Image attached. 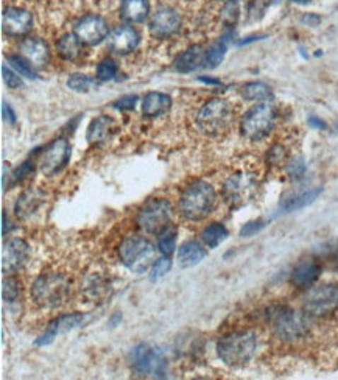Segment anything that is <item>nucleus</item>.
I'll return each mask as SVG.
<instances>
[{
    "instance_id": "41",
    "label": "nucleus",
    "mask_w": 338,
    "mask_h": 380,
    "mask_svg": "<svg viewBox=\"0 0 338 380\" xmlns=\"http://www.w3.org/2000/svg\"><path fill=\"white\" fill-rule=\"evenodd\" d=\"M35 170V164L32 161H25L24 164H22L21 167H18L16 170L13 172V183H19L24 180V178H27L30 173H32Z\"/></svg>"
},
{
    "instance_id": "37",
    "label": "nucleus",
    "mask_w": 338,
    "mask_h": 380,
    "mask_svg": "<svg viewBox=\"0 0 338 380\" xmlns=\"http://www.w3.org/2000/svg\"><path fill=\"white\" fill-rule=\"evenodd\" d=\"M170 268H172V260L168 255H164V258L155 260V263H153V267H151V275H150L151 281H156V279L165 276L168 271H170Z\"/></svg>"
},
{
    "instance_id": "51",
    "label": "nucleus",
    "mask_w": 338,
    "mask_h": 380,
    "mask_svg": "<svg viewBox=\"0 0 338 380\" xmlns=\"http://www.w3.org/2000/svg\"><path fill=\"white\" fill-rule=\"evenodd\" d=\"M291 2H295V4H309L310 0H291Z\"/></svg>"
},
{
    "instance_id": "42",
    "label": "nucleus",
    "mask_w": 338,
    "mask_h": 380,
    "mask_svg": "<svg viewBox=\"0 0 338 380\" xmlns=\"http://www.w3.org/2000/svg\"><path fill=\"white\" fill-rule=\"evenodd\" d=\"M287 173L291 178H301L305 173V164L301 158L290 161L287 164Z\"/></svg>"
},
{
    "instance_id": "52",
    "label": "nucleus",
    "mask_w": 338,
    "mask_h": 380,
    "mask_svg": "<svg viewBox=\"0 0 338 380\" xmlns=\"http://www.w3.org/2000/svg\"><path fill=\"white\" fill-rule=\"evenodd\" d=\"M217 2H229V0H217Z\"/></svg>"
},
{
    "instance_id": "8",
    "label": "nucleus",
    "mask_w": 338,
    "mask_h": 380,
    "mask_svg": "<svg viewBox=\"0 0 338 380\" xmlns=\"http://www.w3.org/2000/svg\"><path fill=\"white\" fill-rule=\"evenodd\" d=\"M129 362H132V368L136 374L150 377H165L167 372L165 357L156 346H151L147 343L134 346L132 354H129Z\"/></svg>"
},
{
    "instance_id": "45",
    "label": "nucleus",
    "mask_w": 338,
    "mask_h": 380,
    "mask_svg": "<svg viewBox=\"0 0 338 380\" xmlns=\"http://www.w3.org/2000/svg\"><path fill=\"white\" fill-rule=\"evenodd\" d=\"M2 115H4V120L8 122L10 125H14L16 123V114H14L13 108L10 105H6V102L2 103Z\"/></svg>"
},
{
    "instance_id": "13",
    "label": "nucleus",
    "mask_w": 338,
    "mask_h": 380,
    "mask_svg": "<svg viewBox=\"0 0 338 380\" xmlns=\"http://www.w3.org/2000/svg\"><path fill=\"white\" fill-rule=\"evenodd\" d=\"M74 33L84 45H97L110 36L106 21L97 14H86L75 24Z\"/></svg>"
},
{
    "instance_id": "50",
    "label": "nucleus",
    "mask_w": 338,
    "mask_h": 380,
    "mask_svg": "<svg viewBox=\"0 0 338 380\" xmlns=\"http://www.w3.org/2000/svg\"><path fill=\"white\" fill-rule=\"evenodd\" d=\"M334 263H335V268L338 270V248H337L335 253H334Z\"/></svg>"
},
{
    "instance_id": "12",
    "label": "nucleus",
    "mask_w": 338,
    "mask_h": 380,
    "mask_svg": "<svg viewBox=\"0 0 338 380\" xmlns=\"http://www.w3.org/2000/svg\"><path fill=\"white\" fill-rule=\"evenodd\" d=\"M69 158H71V145L63 137L55 139L42 151L40 159L41 172L47 176L57 175L67 166Z\"/></svg>"
},
{
    "instance_id": "29",
    "label": "nucleus",
    "mask_w": 338,
    "mask_h": 380,
    "mask_svg": "<svg viewBox=\"0 0 338 380\" xmlns=\"http://www.w3.org/2000/svg\"><path fill=\"white\" fill-rule=\"evenodd\" d=\"M242 96L247 100H251V102H268L273 97V92L265 83L251 81L243 86Z\"/></svg>"
},
{
    "instance_id": "22",
    "label": "nucleus",
    "mask_w": 338,
    "mask_h": 380,
    "mask_svg": "<svg viewBox=\"0 0 338 380\" xmlns=\"http://www.w3.org/2000/svg\"><path fill=\"white\" fill-rule=\"evenodd\" d=\"M170 108L172 98L164 92H148L142 100V113L147 117H159V115H164L170 111Z\"/></svg>"
},
{
    "instance_id": "7",
    "label": "nucleus",
    "mask_w": 338,
    "mask_h": 380,
    "mask_svg": "<svg viewBox=\"0 0 338 380\" xmlns=\"http://www.w3.org/2000/svg\"><path fill=\"white\" fill-rule=\"evenodd\" d=\"M276 122V111L272 103L260 102L242 120V134L250 141H262L272 133Z\"/></svg>"
},
{
    "instance_id": "23",
    "label": "nucleus",
    "mask_w": 338,
    "mask_h": 380,
    "mask_svg": "<svg viewBox=\"0 0 338 380\" xmlns=\"http://www.w3.org/2000/svg\"><path fill=\"white\" fill-rule=\"evenodd\" d=\"M150 2L148 0H122L120 18L128 24H139L148 18Z\"/></svg>"
},
{
    "instance_id": "20",
    "label": "nucleus",
    "mask_w": 338,
    "mask_h": 380,
    "mask_svg": "<svg viewBox=\"0 0 338 380\" xmlns=\"http://www.w3.org/2000/svg\"><path fill=\"white\" fill-rule=\"evenodd\" d=\"M321 267L318 262L312 259H305L298 263V265L291 271V284L299 289H307L320 277Z\"/></svg>"
},
{
    "instance_id": "15",
    "label": "nucleus",
    "mask_w": 338,
    "mask_h": 380,
    "mask_svg": "<svg viewBox=\"0 0 338 380\" xmlns=\"http://www.w3.org/2000/svg\"><path fill=\"white\" fill-rule=\"evenodd\" d=\"M181 28L180 14L172 8H159L153 13L150 19V33L159 38V40H167L173 36Z\"/></svg>"
},
{
    "instance_id": "32",
    "label": "nucleus",
    "mask_w": 338,
    "mask_h": 380,
    "mask_svg": "<svg viewBox=\"0 0 338 380\" xmlns=\"http://www.w3.org/2000/svg\"><path fill=\"white\" fill-rule=\"evenodd\" d=\"M175 246H176V229L168 224V226L159 234L158 248L164 255H170L175 251Z\"/></svg>"
},
{
    "instance_id": "49",
    "label": "nucleus",
    "mask_w": 338,
    "mask_h": 380,
    "mask_svg": "<svg viewBox=\"0 0 338 380\" xmlns=\"http://www.w3.org/2000/svg\"><path fill=\"white\" fill-rule=\"evenodd\" d=\"M2 221H4V229H2V232H4V236L6 234V214L4 212L2 214Z\"/></svg>"
},
{
    "instance_id": "16",
    "label": "nucleus",
    "mask_w": 338,
    "mask_h": 380,
    "mask_svg": "<svg viewBox=\"0 0 338 380\" xmlns=\"http://www.w3.org/2000/svg\"><path fill=\"white\" fill-rule=\"evenodd\" d=\"M30 255V246L21 238H13L5 243L2 253V270L4 273H13L25 265Z\"/></svg>"
},
{
    "instance_id": "19",
    "label": "nucleus",
    "mask_w": 338,
    "mask_h": 380,
    "mask_svg": "<svg viewBox=\"0 0 338 380\" xmlns=\"http://www.w3.org/2000/svg\"><path fill=\"white\" fill-rule=\"evenodd\" d=\"M21 55L28 59L35 67H44L49 63V45L40 38H25L21 42Z\"/></svg>"
},
{
    "instance_id": "21",
    "label": "nucleus",
    "mask_w": 338,
    "mask_h": 380,
    "mask_svg": "<svg viewBox=\"0 0 338 380\" xmlns=\"http://www.w3.org/2000/svg\"><path fill=\"white\" fill-rule=\"evenodd\" d=\"M117 129V123L110 115H100L91 122L88 128V141L91 144H103L110 139Z\"/></svg>"
},
{
    "instance_id": "36",
    "label": "nucleus",
    "mask_w": 338,
    "mask_h": 380,
    "mask_svg": "<svg viewBox=\"0 0 338 380\" xmlns=\"http://www.w3.org/2000/svg\"><path fill=\"white\" fill-rule=\"evenodd\" d=\"M19 293H21V289H19V282L16 281V279L13 277H8V279H4V287H2V296L6 302H13L16 301L19 298Z\"/></svg>"
},
{
    "instance_id": "47",
    "label": "nucleus",
    "mask_w": 338,
    "mask_h": 380,
    "mask_svg": "<svg viewBox=\"0 0 338 380\" xmlns=\"http://www.w3.org/2000/svg\"><path fill=\"white\" fill-rule=\"evenodd\" d=\"M309 123L313 128H318V129H325L326 128V123L322 122L321 119H318L317 115H312V117L309 119Z\"/></svg>"
},
{
    "instance_id": "3",
    "label": "nucleus",
    "mask_w": 338,
    "mask_h": 380,
    "mask_svg": "<svg viewBox=\"0 0 338 380\" xmlns=\"http://www.w3.org/2000/svg\"><path fill=\"white\" fill-rule=\"evenodd\" d=\"M71 281L59 273H44L32 287V298L44 309L61 307L71 298Z\"/></svg>"
},
{
    "instance_id": "24",
    "label": "nucleus",
    "mask_w": 338,
    "mask_h": 380,
    "mask_svg": "<svg viewBox=\"0 0 338 380\" xmlns=\"http://www.w3.org/2000/svg\"><path fill=\"white\" fill-rule=\"evenodd\" d=\"M175 67L178 72L189 74L194 72L199 67H206V50L202 47H190L178 57V59L175 61Z\"/></svg>"
},
{
    "instance_id": "30",
    "label": "nucleus",
    "mask_w": 338,
    "mask_h": 380,
    "mask_svg": "<svg viewBox=\"0 0 338 380\" xmlns=\"http://www.w3.org/2000/svg\"><path fill=\"white\" fill-rule=\"evenodd\" d=\"M203 242L209 248H217L228 238V229L221 223H212L203 231Z\"/></svg>"
},
{
    "instance_id": "40",
    "label": "nucleus",
    "mask_w": 338,
    "mask_h": 380,
    "mask_svg": "<svg viewBox=\"0 0 338 380\" xmlns=\"http://www.w3.org/2000/svg\"><path fill=\"white\" fill-rule=\"evenodd\" d=\"M2 75H4V80L8 88L18 89L22 86V80L19 79V75L16 72H13L11 69H8L6 66H2Z\"/></svg>"
},
{
    "instance_id": "44",
    "label": "nucleus",
    "mask_w": 338,
    "mask_h": 380,
    "mask_svg": "<svg viewBox=\"0 0 338 380\" xmlns=\"http://www.w3.org/2000/svg\"><path fill=\"white\" fill-rule=\"evenodd\" d=\"M268 156H270V161L274 162V164H282V162H286V150L282 149V146H274V149H272L270 154H268Z\"/></svg>"
},
{
    "instance_id": "28",
    "label": "nucleus",
    "mask_w": 338,
    "mask_h": 380,
    "mask_svg": "<svg viewBox=\"0 0 338 380\" xmlns=\"http://www.w3.org/2000/svg\"><path fill=\"white\" fill-rule=\"evenodd\" d=\"M81 45L83 42L78 40V36L75 33L64 35L63 38H59V41L57 42V50L63 59L74 61L80 57Z\"/></svg>"
},
{
    "instance_id": "14",
    "label": "nucleus",
    "mask_w": 338,
    "mask_h": 380,
    "mask_svg": "<svg viewBox=\"0 0 338 380\" xmlns=\"http://www.w3.org/2000/svg\"><path fill=\"white\" fill-rule=\"evenodd\" d=\"M33 28V16L24 8L8 6L2 16V30L6 36H25Z\"/></svg>"
},
{
    "instance_id": "48",
    "label": "nucleus",
    "mask_w": 338,
    "mask_h": 380,
    "mask_svg": "<svg viewBox=\"0 0 338 380\" xmlns=\"http://www.w3.org/2000/svg\"><path fill=\"white\" fill-rule=\"evenodd\" d=\"M202 83L206 84H220V80H214V79H206V76H202V79H198Z\"/></svg>"
},
{
    "instance_id": "10",
    "label": "nucleus",
    "mask_w": 338,
    "mask_h": 380,
    "mask_svg": "<svg viewBox=\"0 0 338 380\" xmlns=\"http://www.w3.org/2000/svg\"><path fill=\"white\" fill-rule=\"evenodd\" d=\"M338 310V285L325 284L315 287L304 298V312L313 318H322Z\"/></svg>"
},
{
    "instance_id": "6",
    "label": "nucleus",
    "mask_w": 338,
    "mask_h": 380,
    "mask_svg": "<svg viewBox=\"0 0 338 380\" xmlns=\"http://www.w3.org/2000/svg\"><path fill=\"white\" fill-rule=\"evenodd\" d=\"M270 323L276 335L284 341L304 338L310 330L309 318L289 307H278L270 313Z\"/></svg>"
},
{
    "instance_id": "18",
    "label": "nucleus",
    "mask_w": 338,
    "mask_h": 380,
    "mask_svg": "<svg viewBox=\"0 0 338 380\" xmlns=\"http://www.w3.org/2000/svg\"><path fill=\"white\" fill-rule=\"evenodd\" d=\"M139 33L129 25H120L114 28L110 36H107V45H110L112 52L119 53V55H127V53L133 52L139 45Z\"/></svg>"
},
{
    "instance_id": "9",
    "label": "nucleus",
    "mask_w": 338,
    "mask_h": 380,
    "mask_svg": "<svg viewBox=\"0 0 338 380\" xmlns=\"http://www.w3.org/2000/svg\"><path fill=\"white\" fill-rule=\"evenodd\" d=\"M172 219V205L167 200H151L136 215L139 228L150 234H161Z\"/></svg>"
},
{
    "instance_id": "5",
    "label": "nucleus",
    "mask_w": 338,
    "mask_h": 380,
    "mask_svg": "<svg viewBox=\"0 0 338 380\" xmlns=\"http://www.w3.org/2000/svg\"><path fill=\"white\" fill-rule=\"evenodd\" d=\"M156 250L150 240L141 236L127 237L119 248L122 263L133 273H144L155 263Z\"/></svg>"
},
{
    "instance_id": "25",
    "label": "nucleus",
    "mask_w": 338,
    "mask_h": 380,
    "mask_svg": "<svg viewBox=\"0 0 338 380\" xmlns=\"http://www.w3.org/2000/svg\"><path fill=\"white\" fill-rule=\"evenodd\" d=\"M42 203H44V197L40 192L28 190L19 197L16 206H14V211H16V215L19 217V219H27V217L33 215Z\"/></svg>"
},
{
    "instance_id": "4",
    "label": "nucleus",
    "mask_w": 338,
    "mask_h": 380,
    "mask_svg": "<svg viewBox=\"0 0 338 380\" xmlns=\"http://www.w3.org/2000/svg\"><path fill=\"white\" fill-rule=\"evenodd\" d=\"M217 195L209 183L195 181L184 189L180 198V211L187 220H203L212 212Z\"/></svg>"
},
{
    "instance_id": "26",
    "label": "nucleus",
    "mask_w": 338,
    "mask_h": 380,
    "mask_svg": "<svg viewBox=\"0 0 338 380\" xmlns=\"http://www.w3.org/2000/svg\"><path fill=\"white\" fill-rule=\"evenodd\" d=\"M206 258V250L198 242H186L178 251V262L184 268L198 265Z\"/></svg>"
},
{
    "instance_id": "39",
    "label": "nucleus",
    "mask_w": 338,
    "mask_h": 380,
    "mask_svg": "<svg viewBox=\"0 0 338 380\" xmlns=\"http://www.w3.org/2000/svg\"><path fill=\"white\" fill-rule=\"evenodd\" d=\"M265 228V221L264 220H255V221H248L247 224H243V228L240 229V236L242 237H252L256 236L257 232H260Z\"/></svg>"
},
{
    "instance_id": "46",
    "label": "nucleus",
    "mask_w": 338,
    "mask_h": 380,
    "mask_svg": "<svg viewBox=\"0 0 338 380\" xmlns=\"http://www.w3.org/2000/svg\"><path fill=\"white\" fill-rule=\"evenodd\" d=\"M301 22L305 25H309V27H317V25H320L321 18L318 16V14H315V13H305L304 16L301 18Z\"/></svg>"
},
{
    "instance_id": "34",
    "label": "nucleus",
    "mask_w": 338,
    "mask_h": 380,
    "mask_svg": "<svg viewBox=\"0 0 338 380\" xmlns=\"http://www.w3.org/2000/svg\"><path fill=\"white\" fill-rule=\"evenodd\" d=\"M95 84L97 81L94 79H91V76L83 74H75L67 80V86L76 92H88L89 89L94 88Z\"/></svg>"
},
{
    "instance_id": "2",
    "label": "nucleus",
    "mask_w": 338,
    "mask_h": 380,
    "mask_svg": "<svg viewBox=\"0 0 338 380\" xmlns=\"http://www.w3.org/2000/svg\"><path fill=\"white\" fill-rule=\"evenodd\" d=\"M257 340L252 332H233L217 343V352L221 362L228 367L239 368L251 362L256 354Z\"/></svg>"
},
{
    "instance_id": "31",
    "label": "nucleus",
    "mask_w": 338,
    "mask_h": 380,
    "mask_svg": "<svg viewBox=\"0 0 338 380\" xmlns=\"http://www.w3.org/2000/svg\"><path fill=\"white\" fill-rule=\"evenodd\" d=\"M228 50V38H221L220 41L214 42L209 49L206 50V67H217Z\"/></svg>"
},
{
    "instance_id": "38",
    "label": "nucleus",
    "mask_w": 338,
    "mask_h": 380,
    "mask_svg": "<svg viewBox=\"0 0 338 380\" xmlns=\"http://www.w3.org/2000/svg\"><path fill=\"white\" fill-rule=\"evenodd\" d=\"M223 21L226 22V25H234L237 18H239V6L234 2V0H229L226 2V6L223 8V14H221Z\"/></svg>"
},
{
    "instance_id": "43",
    "label": "nucleus",
    "mask_w": 338,
    "mask_h": 380,
    "mask_svg": "<svg viewBox=\"0 0 338 380\" xmlns=\"http://www.w3.org/2000/svg\"><path fill=\"white\" fill-rule=\"evenodd\" d=\"M136 103H137V97L136 96H127V97L119 98L117 102L114 103L112 106L116 108V110H120V111H133Z\"/></svg>"
},
{
    "instance_id": "27",
    "label": "nucleus",
    "mask_w": 338,
    "mask_h": 380,
    "mask_svg": "<svg viewBox=\"0 0 338 380\" xmlns=\"http://www.w3.org/2000/svg\"><path fill=\"white\" fill-rule=\"evenodd\" d=\"M321 192H322V188H315L287 200L286 203L281 206V214H290V212L299 211V209H304L305 206L312 205L313 201L321 195Z\"/></svg>"
},
{
    "instance_id": "35",
    "label": "nucleus",
    "mask_w": 338,
    "mask_h": 380,
    "mask_svg": "<svg viewBox=\"0 0 338 380\" xmlns=\"http://www.w3.org/2000/svg\"><path fill=\"white\" fill-rule=\"evenodd\" d=\"M117 75V64L112 59H103L102 63L97 66V80L100 81H110L114 80Z\"/></svg>"
},
{
    "instance_id": "11",
    "label": "nucleus",
    "mask_w": 338,
    "mask_h": 380,
    "mask_svg": "<svg viewBox=\"0 0 338 380\" xmlns=\"http://www.w3.org/2000/svg\"><path fill=\"white\" fill-rule=\"evenodd\" d=\"M257 190V180L255 175L247 172H237L231 175L223 184V198L234 207L243 206L255 197Z\"/></svg>"
},
{
    "instance_id": "1",
    "label": "nucleus",
    "mask_w": 338,
    "mask_h": 380,
    "mask_svg": "<svg viewBox=\"0 0 338 380\" xmlns=\"http://www.w3.org/2000/svg\"><path fill=\"white\" fill-rule=\"evenodd\" d=\"M235 120L234 106L225 98H212L197 114V127L206 136H225Z\"/></svg>"
},
{
    "instance_id": "33",
    "label": "nucleus",
    "mask_w": 338,
    "mask_h": 380,
    "mask_svg": "<svg viewBox=\"0 0 338 380\" xmlns=\"http://www.w3.org/2000/svg\"><path fill=\"white\" fill-rule=\"evenodd\" d=\"M10 64L16 69V72L27 76V79H36L35 74V66L30 63L28 59H25L22 55H10L8 57Z\"/></svg>"
},
{
    "instance_id": "17",
    "label": "nucleus",
    "mask_w": 338,
    "mask_h": 380,
    "mask_svg": "<svg viewBox=\"0 0 338 380\" xmlns=\"http://www.w3.org/2000/svg\"><path fill=\"white\" fill-rule=\"evenodd\" d=\"M84 316L81 313H69V315H61L55 318L50 324L47 330H45L41 337H37L35 340L36 346H47L50 345L53 340H55L61 333H67L69 330H72L83 323Z\"/></svg>"
}]
</instances>
